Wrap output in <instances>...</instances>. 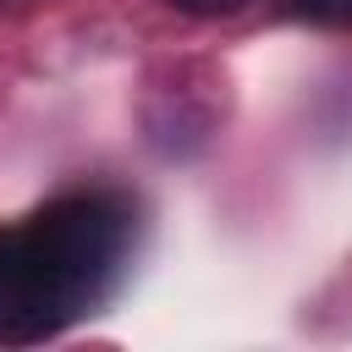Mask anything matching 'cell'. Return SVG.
Segmentation results:
<instances>
[{"label": "cell", "instance_id": "obj_1", "mask_svg": "<svg viewBox=\"0 0 352 352\" xmlns=\"http://www.w3.org/2000/svg\"><path fill=\"white\" fill-rule=\"evenodd\" d=\"M126 214L99 198H60L22 226H0V341L55 336L94 308L121 270Z\"/></svg>", "mask_w": 352, "mask_h": 352}, {"label": "cell", "instance_id": "obj_2", "mask_svg": "<svg viewBox=\"0 0 352 352\" xmlns=\"http://www.w3.org/2000/svg\"><path fill=\"white\" fill-rule=\"evenodd\" d=\"M286 11L319 28H352V0H286Z\"/></svg>", "mask_w": 352, "mask_h": 352}, {"label": "cell", "instance_id": "obj_3", "mask_svg": "<svg viewBox=\"0 0 352 352\" xmlns=\"http://www.w3.org/2000/svg\"><path fill=\"white\" fill-rule=\"evenodd\" d=\"M165 6L182 16H236L248 0H165Z\"/></svg>", "mask_w": 352, "mask_h": 352}]
</instances>
